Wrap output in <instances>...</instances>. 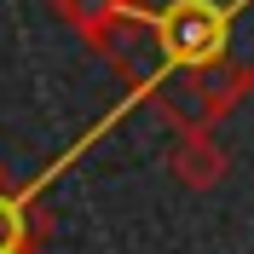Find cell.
Returning <instances> with one entry per match:
<instances>
[{
  "label": "cell",
  "mask_w": 254,
  "mask_h": 254,
  "mask_svg": "<svg viewBox=\"0 0 254 254\" xmlns=\"http://www.w3.org/2000/svg\"><path fill=\"white\" fill-rule=\"evenodd\" d=\"M122 6L139 17V29L156 47L162 87L220 64L254 75V0H122Z\"/></svg>",
  "instance_id": "cell-1"
},
{
  "label": "cell",
  "mask_w": 254,
  "mask_h": 254,
  "mask_svg": "<svg viewBox=\"0 0 254 254\" xmlns=\"http://www.w3.org/2000/svg\"><path fill=\"white\" fill-rule=\"evenodd\" d=\"M168 174L179 179L185 190H214L225 174H231V156L214 133H179L168 144Z\"/></svg>",
  "instance_id": "cell-2"
},
{
  "label": "cell",
  "mask_w": 254,
  "mask_h": 254,
  "mask_svg": "<svg viewBox=\"0 0 254 254\" xmlns=\"http://www.w3.org/2000/svg\"><path fill=\"white\" fill-rule=\"evenodd\" d=\"M47 220L35 214V190L0 185V254H41Z\"/></svg>",
  "instance_id": "cell-3"
},
{
  "label": "cell",
  "mask_w": 254,
  "mask_h": 254,
  "mask_svg": "<svg viewBox=\"0 0 254 254\" xmlns=\"http://www.w3.org/2000/svg\"><path fill=\"white\" fill-rule=\"evenodd\" d=\"M52 12H58V23H69V29L81 35V41H93L104 23H110V12L122 6V0H47Z\"/></svg>",
  "instance_id": "cell-4"
},
{
  "label": "cell",
  "mask_w": 254,
  "mask_h": 254,
  "mask_svg": "<svg viewBox=\"0 0 254 254\" xmlns=\"http://www.w3.org/2000/svg\"><path fill=\"white\" fill-rule=\"evenodd\" d=\"M0 185H6V168H0Z\"/></svg>",
  "instance_id": "cell-5"
}]
</instances>
